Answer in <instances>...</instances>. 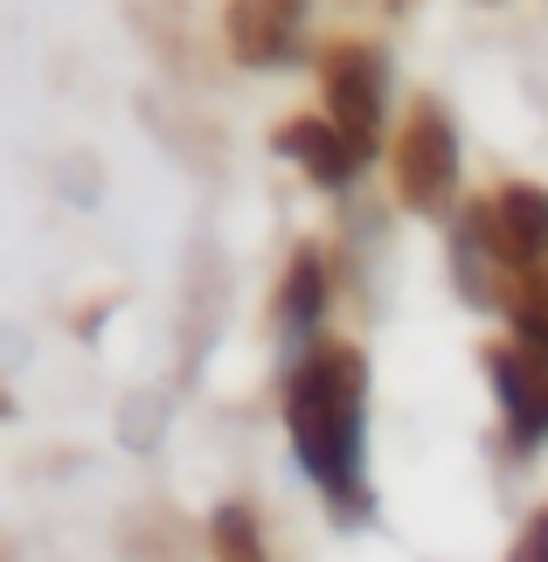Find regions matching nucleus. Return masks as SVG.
Returning a JSON list of instances; mask_svg holds the SVG:
<instances>
[{"mask_svg": "<svg viewBox=\"0 0 548 562\" xmlns=\"http://www.w3.org/2000/svg\"><path fill=\"white\" fill-rule=\"evenodd\" d=\"M320 91H326V119L361 146V160H376L382 154V70H376V49H361V42L326 49Z\"/></svg>", "mask_w": 548, "mask_h": 562, "instance_id": "3", "label": "nucleus"}, {"mask_svg": "<svg viewBox=\"0 0 548 562\" xmlns=\"http://www.w3.org/2000/svg\"><path fill=\"white\" fill-rule=\"evenodd\" d=\"M215 555L223 562H265V542H257L244 507H215Z\"/></svg>", "mask_w": 548, "mask_h": 562, "instance_id": "11", "label": "nucleus"}, {"mask_svg": "<svg viewBox=\"0 0 548 562\" xmlns=\"http://www.w3.org/2000/svg\"><path fill=\"white\" fill-rule=\"evenodd\" d=\"M320 313H326V271H320L313 250H299L292 271H284V292H278V319H284V334H292V340H305V334L320 327Z\"/></svg>", "mask_w": 548, "mask_h": 562, "instance_id": "9", "label": "nucleus"}, {"mask_svg": "<svg viewBox=\"0 0 548 562\" xmlns=\"http://www.w3.org/2000/svg\"><path fill=\"white\" fill-rule=\"evenodd\" d=\"M223 29L236 63H284L299 49V0H230Z\"/></svg>", "mask_w": 548, "mask_h": 562, "instance_id": "7", "label": "nucleus"}, {"mask_svg": "<svg viewBox=\"0 0 548 562\" xmlns=\"http://www.w3.org/2000/svg\"><path fill=\"white\" fill-rule=\"evenodd\" d=\"M396 194L410 215H445L458 194V133L451 119L424 98L396 133Z\"/></svg>", "mask_w": 548, "mask_h": 562, "instance_id": "2", "label": "nucleus"}, {"mask_svg": "<svg viewBox=\"0 0 548 562\" xmlns=\"http://www.w3.org/2000/svg\"><path fill=\"white\" fill-rule=\"evenodd\" d=\"M507 319H514V340H521V348H528L535 361H548V271H521L514 278Z\"/></svg>", "mask_w": 548, "mask_h": 562, "instance_id": "10", "label": "nucleus"}, {"mask_svg": "<svg viewBox=\"0 0 548 562\" xmlns=\"http://www.w3.org/2000/svg\"><path fill=\"white\" fill-rule=\"evenodd\" d=\"M451 271H458V292H466V306H507L514 285L507 278H521L507 257H500L493 244V202H472L466 215H458V236H451Z\"/></svg>", "mask_w": 548, "mask_h": 562, "instance_id": "4", "label": "nucleus"}, {"mask_svg": "<svg viewBox=\"0 0 548 562\" xmlns=\"http://www.w3.org/2000/svg\"><path fill=\"white\" fill-rule=\"evenodd\" d=\"M507 562H548V507L535 514V528L514 542V555H507Z\"/></svg>", "mask_w": 548, "mask_h": 562, "instance_id": "12", "label": "nucleus"}, {"mask_svg": "<svg viewBox=\"0 0 548 562\" xmlns=\"http://www.w3.org/2000/svg\"><path fill=\"white\" fill-rule=\"evenodd\" d=\"M271 146H278L284 160H299L320 188H347V181H355L361 167H368V160H361V146L347 139L334 119H284L278 133H271Z\"/></svg>", "mask_w": 548, "mask_h": 562, "instance_id": "6", "label": "nucleus"}, {"mask_svg": "<svg viewBox=\"0 0 548 562\" xmlns=\"http://www.w3.org/2000/svg\"><path fill=\"white\" fill-rule=\"evenodd\" d=\"M361 396H368V361L347 340H313V355L284 375V430H292V451L313 472V486L347 514H368Z\"/></svg>", "mask_w": 548, "mask_h": 562, "instance_id": "1", "label": "nucleus"}, {"mask_svg": "<svg viewBox=\"0 0 548 562\" xmlns=\"http://www.w3.org/2000/svg\"><path fill=\"white\" fill-rule=\"evenodd\" d=\"M493 244L514 271H541L548 265V194L541 188H507L493 202Z\"/></svg>", "mask_w": 548, "mask_h": 562, "instance_id": "8", "label": "nucleus"}, {"mask_svg": "<svg viewBox=\"0 0 548 562\" xmlns=\"http://www.w3.org/2000/svg\"><path fill=\"white\" fill-rule=\"evenodd\" d=\"M487 375L500 389V409H507V430L521 451H535L548 438V361H535L528 348H487Z\"/></svg>", "mask_w": 548, "mask_h": 562, "instance_id": "5", "label": "nucleus"}]
</instances>
